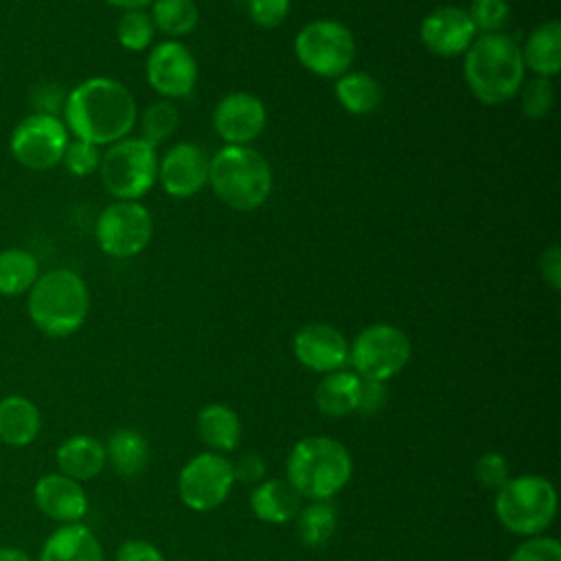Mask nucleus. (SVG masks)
<instances>
[{"label":"nucleus","instance_id":"obj_1","mask_svg":"<svg viewBox=\"0 0 561 561\" xmlns=\"http://www.w3.org/2000/svg\"><path fill=\"white\" fill-rule=\"evenodd\" d=\"M138 118L134 94L116 79L81 81L64 101V125L75 138L96 147L127 138Z\"/></svg>","mask_w":561,"mask_h":561},{"label":"nucleus","instance_id":"obj_2","mask_svg":"<svg viewBox=\"0 0 561 561\" xmlns=\"http://www.w3.org/2000/svg\"><path fill=\"white\" fill-rule=\"evenodd\" d=\"M524 72L522 44L508 33L480 35L465 50L462 75L467 88L484 105H500L517 96Z\"/></svg>","mask_w":561,"mask_h":561},{"label":"nucleus","instance_id":"obj_3","mask_svg":"<svg viewBox=\"0 0 561 561\" xmlns=\"http://www.w3.org/2000/svg\"><path fill=\"white\" fill-rule=\"evenodd\" d=\"M285 473L302 500H331L351 482L353 458L331 436H305L289 449Z\"/></svg>","mask_w":561,"mask_h":561},{"label":"nucleus","instance_id":"obj_4","mask_svg":"<svg viewBox=\"0 0 561 561\" xmlns=\"http://www.w3.org/2000/svg\"><path fill=\"white\" fill-rule=\"evenodd\" d=\"M26 309L31 322L44 335L68 337L77 333L88 318L90 291L77 272L55 267L37 276L28 289Z\"/></svg>","mask_w":561,"mask_h":561},{"label":"nucleus","instance_id":"obj_5","mask_svg":"<svg viewBox=\"0 0 561 561\" xmlns=\"http://www.w3.org/2000/svg\"><path fill=\"white\" fill-rule=\"evenodd\" d=\"M208 184L228 208L250 213L272 193V167L250 145H224L208 162Z\"/></svg>","mask_w":561,"mask_h":561},{"label":"nucleus","instance_id":"obj_6","mask_svg":"<svg viewBox=\"0 0 561 561\" xmlns=\"http://www.w3.org/2000/svg\"><path fill=\"white\" fill-rule=\"evenodd\" d=\"M497 522L513 535L535 537L543 535L557 517V489L537 473L511 476L493 500Z\"/></svg>","mask_w":561,"mask_h":561},{"label":"nucleus","instance_id":"obj_7","mask_svg":"<svg viewBox=\"0 0 561 561\" xmlns=\"http://www.w3.org/2000/svg\"><path fill=\"white\" fill-rule=\"evenodd\" d=\"M103 188L118 202H136L158 180L156 147L140 138H123L107 145L99 162Z\"/></svg>","mask_w":561,"mask_h":561},{"label":"nucleus","instance_id":"obj_8","mask_svg":"<svg viewBox=\"0 0 561 561\" xmlns=\"http://www.w3.org/2000/svg\"><path fill=\"white\" fill-rule=\"evenodd\" d=\"M412 344L403 329L375 322L364 327L348 344V364L355 375L375 381H388L410 362Z\"/></svg>","mask_w":561,"mask_h":561},{"label":"nucleus","instance_id":"obj_9","mask_svg":"<svg viewBox=\"0 0 561 561\" xmlns=\"http://www.w3.org/2000/svg\"><path fill=\"white\" fill-rule=\"evenodd\" d=\"M294 53L309 72L324 79H337L351 70L355 59V37L342 22L322 18L307 22L298 31Z\"/></svg>","mask_w":561,"mask_h":561},{"label":"nucleus","instance_id":"obj_10","mask_svg":"<svg viewBox=\"0 0 561 561\" xmlns=\"http://www.w3.org/2000/svg\"><path fill=\"white\" fill-rule=\"evenodd\" d=\"M234 486L232 460L224 454L202 451L193 456L178 473V495L195 513L219 508Z\"/></svg>","mask_w":561,"mask_h":561},{"label":"nucleus","instance_id":"obj_11","mask_svg":"<svg viewBox=\"0 0 561 561\" xmlns=\"http://www.w3.org/2000/svg\"><path fill=\"white\" fill-rule=\"evenodd\" d=\"M68 129L55 114H31L22 118L9 138L13 158L31 171H48L57 167L68 147Z\"/></svg>","mask_w":561,"mask_h":561},{"label":"nucleus","instance_id":"obj_12","mask_svg":"<svg viewBox=\"0 0 561 561\" xmlns=\"http://www.w3.org/2000/svg\"><path fill=\"white\" fill-rule=\"evenodd\" d=\"M153 234V217L140 202H114L96 219L99 248L114 259L140 254Z\"/></svg>","mask_w":561,"mask_h":561},{"label":"nucleus","instance_id":"obj_13","mask_svg":"<svg viewBox=\"0 0 561 561\" xmlns=\"http://www.w3.org/2000/svg\"><path fill=\"white\" fill-rule=\"evenodd\" d=\"M145 75L149 85L167 101L182 99L191 94L197 83V61L184 44L167 39L151 48Z\"/></svg>","mask_w":561,"mask_h":561},{"label":"nucleus","instance_id":"obj_14","mask_svg":"<svg viewBox=\"0 0 561 561\" xmlns=\"http://www.w3.org/2000/svg\"><path fill=\"white\" fill-rule=\"evenodd\" d=\"M267 123L263 101L250 92H230L213 110V127L226 145H250Z\"/></svg>","mask_w":561,"mask_h":561},{"label":"nucleus","instance_id":"obj_15","mask_svg":"<svg viewBox=\"0 0 561 561\" xmlns=\"http://www.w3.org/2000/svg\"><path fill=\"white\" fill-rule=\"evenodd\" d=\"M294 357L313 373H333L348 364V340L327 322H309L291 340Z\"/></svg>","mask_w":561,"mask_h":561},{"label":"nucleus","instance_id":"obj_16","mask_svg":"<svg viewBox=\"0 0 561 561\" xmlns=\"http://www.w3.org/2000/svg\"><path fill=\"white\" fill-rule=\"evenodd\" d=\"M210 158L193 142L173 145L158 162V180L167 195L184 199L208 184Z\"/></svg>","mask_w":561,"mask_h":561},{"label":"nucleus","instance_id":"obj_17","mask_svg":"<svg viewBox=\"0 0 561 561\" xmlns=\"http://www.w3.org/2000/svg\"><path fill=\"white\" fill-rule=\"evenodd\" d=\"M423 46L438 57H456L469 48L476 39V26L460 7H436L421 22Z\"/></svg>","mask_w":561,"mask_h":561},{"label":"nucleus","instance_id":"obj_18","mask_svg":"<svg viewBox=\"0 0 561 561\" xmlns=\"http://www.w3.org/2000/svg\"><path fill=\"white\" fill-rule=\"evenodd\" d=\"M33 500L42 515L59 524L81 522L88 513V495L81 482L64 473H46L33 486Z\"/></svg>","mask_w":561,"mask_h":561},{"label":"nucleus","instance_id":"obj_19","mask_svg":"<svg viewBox=\"0 0 561 561\" xmlns=\"http://www.w3.org/2000/svg\"><path fill=\"white\" fill-rule=\"evenodd\" d=\"M37 561H105V552L96 535L75 522L61 524L46 537Z\"/></svg>","mask_w":561,"mask_h":561},{"label":"nucleus","instance_id":"obj_20","mask_svg":"<svg viewBox=\"0 0 561 561\" xmlns=\"http://www.w3.org/2000/svg\"><path fill=\"white\" fill-rule=\"evenodd\" d=\"M55 462L59 467V473L77 482L92 480L107 465L105 445L90 434H75L57 447Z\"/></svg>","mask_w":561,"mask_h":561},{"label":"nucleus","instance_id":"obj_21","mask_svg":"<svg viewBox=\"0 0 561 561\" xmlns=\"http://www.w3.org/2000/svg\"><path fill=\"white\" fill-rule=\"evenodd\" d=\"M300 506L302 497L285 478H265L254 484L250 493V508L254 517L265 524L294 522Z\"/></svg>","mask_w":561,"mask_h":561},{"label":"nucleus","instance_id":"obj_22","mask_svg":"<svg viewBox=\"0 0 561 561\" xmlns=\"http://www.w3.org/2000/svg\"><path fill=\"white\" fill-rule=\"evenodd\" d=\"M195 432L199 440L215 454H230L241 443L239 414L226 403H208L197 412Z\"/></svg>","mask_w":561,"mask_h":561},{"label":"nucleus","instance_id":"obj_23","mask_svg":"<svg viewBox=\"0 0 561 561\" xmlns=\"http://www.w3.org/2000/svg\"><path fill=\"white\" fill-rule=\"evenodd\" d=\"M362 377L353 370H333L327 373L313 390L316 408L331 419H344L355 414L359 408Z\"/></svg>","mask_w":561,"mask_h":561},{"label":"nucleus","instance_id":"obj_24","mask_svg":"<svg viewBox=\"0 0 561 561\" xmlns=\"http://www.w3.org/2000/svg\"><path fill=\"white\" fill-rule=\"evenodd\" d=\"M42 430L39 408L22 397L7 394L0 399V443L9 447L31 445Z\"/></svg>","mask_w":561,"mask_h":561},{"label":"nucleus","instance_id":"obj_25","mask_svg":"<svg viewBox=\"0 0 561 561\" xmlns=\"http://www.w3.org/2000/svg\"><path fill=\"white\" fill-rule=\"evenodd\" d=\"M522 59L537 77L552 79L561 70V22L537 24L522 46Z\"/></svg>","mask_w":561,"mask_h":561},{"label":"nucleus","instance_id":"obj_26","mask_svg":"<svg viewBox=\"0 0 561 561\" xmlns=\"http://www.w3.org/2000/svg\"><path fill=\"white\" fill-rule=\"evenodd\" d=\"M103 445L107 462L121 478H136L140 471H145L149 462V445L138 430L118 427Z\"/></svg>","mask_w":561,"mask_h":561},{"label":"nucleus","instance_id":"obj_27","mask_svg":"<svg viewBox=\"0 0 561 561\" xmlns=\"http://www.w3.org/2000/svg\"><path fill=\"white\" fill-rule=\"evenodd\" d=\"M335 96L340 105L355 116L373 114L383 99L379 81L362 70H348L335 81Z\"/></svg>","mask_w":561,"mask_h":561},{"label":"nucleus","instance_id":"obj_28","mask_svg":"<svg viewBox=\"0 0 561 561\" xmlns=\"http://www.w3.org/2000/svg\"><path fill=\"white\" fill-rule=\"evenodd\" d=\"M296 535L307 548H322L337 528V508L331 500H309L294 517Z\"/></svg>","mask_w":561,"mask_h":561},{"label":"nucleus","instance_id":"obj_29","mask_svg":"<svg viewBox=\"0 0 561 561\" xmlns=\"http://www.w3.org/2000/svg\"><path fill=\"white\" fill-rule=\"evenodd\" d=\"M39 276L37 259L24 248L0 250V294L22 296Z\"/></svg>","mask_w":561,"mask_h":561},{"label":"nucleus","instance_id":"obj_30","mask_svg":"<svg viewBox=\"0 0 561 561\" xmlns=\"http://www.w3.org/2000/svg\"><path fill=\"white\" fill-rule=\"evenodd\" d=\"M149 18L156 31H162L171 37H182L195 31L199 11L193 0H153Z\"/></svg>","mask_w":561,"mask_h":561},{"label":"nucleus","instance_id":"obj_31","mask_svg":"<svg viewBox=\"0 0 561 561\" xmlns=\"http://www.w3.org/2000/svg\"><path fill=\"white\" fill-rule=\"evenodd\" d=\"M178 125H180L178 107L167 99L156 101L140 116V136L138 138L151 147H158L178 129Z\"/></svg>","mask_w":561,"mask_h":561},{"label":"nucleus","instance_id":"obj_32","mask_svg":"<svg viewBox=\"0 0 561 561\" xmlns=\"http://www.w3.org/2000/svg\"><path fill=\"white\" fill-rule=\"evenodd\" d=\"M156 26L147 11H123V15L116 22V39L123 48L140 53L153 44Z\"/></svg>","mask_w":561,"mask_h":561},{"label":"nucleus","instance_id":"obj_33","mask_svg":"<svg viewBox=\"0 0 561 561\" xmlns=\"http://www.w3.org/2000/svg\"><path fill=\"white\" fill-rule=\"evenodd\" d=\"M469 18L476 26V33H504V26L511 20V7L506 0H471Z\"/></svg>","mask_w":561,"mask_h":561},{"label":"nucleus","instance_id":"obj_34","mask_svg":"<svg viewBox=\"0 0 561 561\" xmlns=\"http://www.w3.org/2000/svg\"><path fill=\"white\" fill-rule=\"evenodd\" d=\"M522 94V114L526 118L539 121L546 118L554 105V85L548 77H535L519 90Z\"/></svg>","mask_w":561,"mask_h":561},{"label":"nucleus","instance_id":"obj_35","mask_svg":"<svg viewBox=\"0 0 561 561\" xmlns=\"http://www.w3.org/2000/svg\"><path fill=\"white\" fill-rule=\"evenodd\" d=\"M508 561H561V543L550 535L526 537L508 557Z\"/></svg>","mask_w":561,"mask_h":561},{"label":"nucleus","instance_id":"obj_36","mask_svg":"<svg viewBox=\"0 0 561 561\" xmlns=\"http://www.w3.org/2000/svg\"><path fill=\"white\" fill-rule=\"evenodd\" d=\"M61 162L66 164V169L72 173V175H90L99 169V162H101V151L96 145L92 142H85V140H70L66 151H64V158Z\"/></svg>","mask_w":561,"mask_h":561},{"label":"nucleus","instance_id":"obj_37","mask_svg":"<svg viewBox=\"0 0 561 561\" xmlns=\"http://www.w3.org/2000/svg\"><path fill=\"white\" fill-rule=\"evenodd\" d=\"M473 476L484 489L497 491L511 478V467L500 451H484L473 465Z\"/></svg>","mask_w":561,"mask_h":561},{"label":"nucleus","instance_id":"obj_38","mask_svg":"<svg viewBox=\"0 0 561 561\" xmlns=\"http://www.w3.org/2000/svg\"><path fill=\"white\" fill-rule=\"evenodd\" d=\"M291 0H248V15L261 28H276L285 22Z\"/></svg>","mask_w":561,"mask_h":561},{"label":"nucleus","instance_id":"obj_39","mask_svg":"<svg viewBox=\"0 0 561 561\" xmlns=\"http://www.w3.org/2000/svg\"><path fill=\"white\" fill-rule=\"evenodd\" d=\"M232 473H234V482L259 484L261 480H265L267 465L259 454L250 451V454H243L237 462H232Z\"/></svg>","mask_w":561,"mask_h":561},{"label":"nucleus","instance_id":"obj_40","mask_svg":"<svg viewBox=\"0 0 561 561\" xmlns=\"http://www.w3.org/2000/svg\"><path fill=\"white\" fill-rule=\"evenodd\" d=\"M116 561H167L164 554L147 539H127L116 550Z\"/></svg>","mask_w":561,"mask_h":561},{"label":"nucleus","instance_id":"obj_41","mask_svg":"<svg viewBox=\"0 0 561 561\" xmlns=\"http://www.w3.org/2000/svg\"><path fill=\"white\" fill-rule=\"evenodd\" d=\"M388 390L386 381H375V379H364L362 377V390H359V414H375L386 405Z\"/></svg>","mask_w":561,"mask_h":561},{"label":"nucleus","instance_id":"obj_42","mask_svg":"<svg viewBox=\"0 0 561 561\" xmlns=\"http://www.w3.org/2000/svg\"><path fill=\"white\" fill-rule=\"evenodd\" d=\"M539 272H541V278L550 285V289L554 291L561 289V248L559 245H548L541 252Z\"/></svg>","mask_w":561,"mask_h":561},{"label":"nucleus","instance_id":"obj_43","mask_svg":"<svg viewBox=\"0 0 561 561\" xmlns=\"http://www.w3.org/2000/svg\"><path fill=\"white\" fill-rule=\"evenodd\" d=\"M105 2L116 7V9H123V11H136V9L151 7L153 0H105Z\"/></svg>","mask_w":561,"mask_h":561},{"label":"nucleus","instance_id":"obj_44","mask_svg":"<svg viewBox=\"0 0 561 561\" xmlns=\"http://www.w3.org/2000/svg\"><path fill=\"white\" fill-rule=\"evenodd\" d=\"M0 561H35L31 559L24 550L20 548H9V546H2L0 548Z\"/></svg>","mask_w":561,"mask_h":561}]
</instances>
